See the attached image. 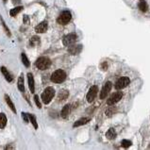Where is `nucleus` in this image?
I'll return each instance as SVG.
<instances>
[{"instance_id": "f257e3e1", "label": "nucleus", "mask_w": 150, "mask_h": 150, "mask_svg": "<svg viewBox=\"0 0 150 150\" xmlns=\"http://www.w3.org/2000/svg\"><path fill=\"white\" fill-rule=\"evenodd\" d=\"M66 79V73L61 70L58 69L51 75V81L54 83H63Z\"/></svg>"}, {"instance_id": "f03ea898", "label": "nucleus", "mask_w": 150, "mask_h": 150, "mask_svg": "<svg viewBox=\"0 0 150 150\" xmlns=\"http://www.w3.org/2000/svg\"><path fill=\"white\" fill-rule=\"evenodd\" d=\"M55 96V90L54 88L52 87H47L45 88L44 91L42 93V101L44 103V104H49L50 101L53 99V97Z\"/></svg>"}, {"instance_id": "7ed1b4c3", "label": "nucleus", "mask_w": 150, "mask_h": 150, "mask_svg": "<svg viewBox=\"0 0 150 150\" xmlns=\"http://www.w3.org/2000/svg\"><path fill=\"white\" fill-rule=\"evenodd\" d=\"M36 67L40 70H46L50 67L51 61L49 58L47 57H40L36 61Z\"/></svg>"}, {"instance_id": "20e7f679", "label": "nucleus", "mask_w": 150, "mask_h": 150, "mask_svg": "<svg viewBox=\"0 0 150 150\" xmlns=\"http://www.w3.org/2000/svg\"><path fill=\"white\" fill-rule=\"evenodd\" d=\"M72 19V14L70 11H64L60 14V16L57 19V22L60 25H66L68 24Z\"/></svg>"}, {"instance_id": "39448f33", "label": "nucleus", "mask_w": 150, "mask_h": 150, "mask_svg": "<svg viewBox=\"0 0 150 150\" xmlns=\"http://www.w3.org/2000/svg\"><path fill=\"white\" fill-rule=\"evenodd\" d=\"M77 41V35L75 33H70L68 35H65L63 38V44L65 46H70L74 44Z\"/></svg>"}, {"instance_id": "423d86ee", "label": "nucleus", "mask_w": 150, "mask_h": 150, "mask_svg": "<svg viewBox=\"0 0 150 150\" xmlns=\"http://www.w3.org/2000/svg\"><path fill=\"white\" fill-rule=\"evenodd\" d=\"M122 97H123V93L121 92H116L113 94H112L110 98L107 100V104L109 106L114 105V104H116L117 102H119V101L122 99Z\"/></svg>"}, {"instance_id": "0eeeda50", "label": "nucleus", "mask_w": 150, "mask_h": 150, "mask_svg": "<svg viewBox=\"0 0 150 150\" xmlns=\"http://www.w3.org/2000/svg\"><path fill=\"white\" fill-rule=\"evenodd\" d=\"M129 82H130V80H129L128 77H120V79L115 82L114 87H115L116 90H122V89H124V88H126V86H128Z\"/></svg>"}, {"instance_id": "6e6552de", "label": "nucleus", "mask_w": 150, "mask_h": 150, "mask_svg": "<svg viewBox=\"0 0 150 150\" xmlns=\"http://www.w3.org/2000/svg\"><path fill=\"white\" fill-rule=\"evenodd\" d=\"M97 92H98V87L96 85H93L90 88L89 92L87 93V96H86V99L89 103H92L93 101L94 100V98L96 97V94H97Z\"/></svg>"}, {"instance_id": "1a4fd4ad", "label": "nucleus", "mask_w": 150, "mask_h": 150, "mask_svg": "<svg viewBox=\"0 0 150 150\" xmlns=\"http://www.w3.org/2000/svg\"><path fill=\"white\" fill-rule=\"evenodd\" d=\"M112 83L110 82V81H107L105 83V85L103 86L102 91H101V93H100V99L106 98L107 96L110 92V90H112Z\"/></svg>"}, {"instance_id": "9d476101", "label": "nucleus", "mask_w": 150, "mask_h": 150, "mask_svg": "<svg viewBox=\"0 0 150 150\" xmlns=\"http://www.w3.org/2000/svg\"><path fill=\"white\" fill-rule=\"evenodd\" d=\"M81 50H82V45L81 44H77V45H74L72 44L68 48V52L71 54V55H77L79 54Z\"/></svg>"}, {"instance_id": "9b49d317", "label": "nucleus", "mask_w": 150, "mask_h": 150, "mask_svg": "<svg viewBox=\"0 0 150 150\" xmlns=\"http://www.w3.org/2000/svg\"><path fill=\"white\" fill-rule=\"evenodd\" d=\"M48 28V25H47V22L46 21H44L40 23L37 27L35 28V31L37 32V33H44L47 30Z\"/></svg>"}, {"instance_id": "f8f14e48", "label": "nucleus", "mask_w": 150, "mask_h": 150, "mask_svg": "<svg viewBox=\"0 0 150 150\" xmlns=\"http://www.w3.org/2000/svg\"><path fill=\"white\" fill-rule=\"evenodd\" d=\"M1 72H2V74H3V76L5 77V79H7L8 82H11V81L13 80V77H12V75L7 70V68H6V67L2 66L1 67Z\"/></svg>"}, {"instance_id": "ddd939ff", "label": "nucleus", "mask_w": 150, "mask_h": 150, "mask_svg": "<svg viewBox=\"0 0 150 150\" xmlns=\"http://www.w3.org/2000/svg\"><path fill=\"white\" fill-rule=\"evenodd\" d=\"M28 87L29 90H30L31 93H34L35 91V84H34V79H33V76H32L31 73L28 74Z\"/></svg>"}, {"instance_id": "4468645a", "label": "nucleus", "mask_w": 150, "mask_h": 150, "mask_svg": "<svg viewBox=\"0 0 150 150\" xmlns=\"http://www.w3.org/2000/svg\"><path fill=\"white\" fill-rule=\"evenodd\" d=\"M70 112H71V106L69 105V104H67V105H65L63 107V109L61 110V117H63V119L67 118L70 114Z\"/></svg>"}, {"instance_id": "2eb2a0df", "label": "nucleus", "mask_w": 150, "mask_h": 150, "mask_svg": "<svg viewBox=\"0 0 150 150\" xmlns=\"http://www.w3.org/2000/svg\"><path fill=\"white\" fill-rule=\"evenodd\" d=\"M4 98H5V100H6V102H7V104L9 105V109H11L14 113H16V109H15V107H14V104L12 103V101L11 100V98H9V96H8V94H5Z\"/></svg>"}, {"instance_id": "dca6fc26", "label": "nucleus", "mask_w": 150, "mask_h": 150, "mask_svg": "<svg viewBox=\"0 0 150 150\" xmlns=\"http://www.w3.org/2000/svg\"><path fill=\"white\" fill-rule=\"evenodd\" d=\"M89 121H90V118H86V117H84V118H81L79 120H77V121L74 124V128H77V126L85 125V124H87Z\"/></svg>"}, {"instance_id": "f3484780", "label": "nucleus", "mask_w": 150, "mask_h": 150, "mask_svg": "<svg viewBox=\"0 0 150 150\" xmlns=\"http://www.w3.org/2000/svg\"><path fill=\"white\" fill-rule=\"evenodd\" d=\"M68 96H69V93H68V91L66 90H61L60 93H59L58 94V98L60 101H63L65 100L68 97Z\"/></svg>"}, {"instance_id": "a211bd4d", "label": "nucleus", "mask_w": 150, "mask_h": 150, "mask_svg": "<svg viewBox=\"0 0 150 150\" xmlns=\"http://www.w3.org/2000/svg\"><path fill=\"white\" fill-rule=\"evenodd\" d=\"M106 137L109 140H113L116 137V131L113 128H110L106 133Z\"/></svg>"}, {"instance_id": "6ab92c4d", "label": "nucleus", "mask_w": 150, "mask_h": 150, "mask_svg": "<svg viewBox=\"0 0 150 150\" xmlns=\"http://www.w3.org/2000/svg\"><path fill=\"white\" fill-rule=\"evenodd\" d=\"M138 7L140 9V11H142L143 12H145L146 11H147L148 9V6H147V3H146L145 0H141V1L139 2L138 4Z\"/></svg>"}, {"instance_id": "aec40b11", "label": "nucleus", "mask_w": 150, "mask_h": 150, "mask_svg": "<svg viewBox=\"0 0 150 150\" xmlns=\"http://www.w3.org/2000/svg\"><path fill=\"white\" fill-rule=\"evenodd\" d=\"M7 125V117L4 113H0V128H4Z\"/></svg>"}, {"instance_id": "412c9836", "label": "nucleus", "mask_w": 150, "mask_h": 150, "mask_svg": "<svg viewBox=\"0 0 150 150\" xmlns=\"http://www.w3.org/2000/svg\"><path fill=\"white\" fill-rule=\"evenodd\" d=\"M18 89L20 90V92L24 93L25 92V85H24V77L23 76H20V77L18 79Z\"/></svg>"}, {"instance_id": "4be33fe9", "label": "nucleus", "mask_w": 150, "mask_h": 150, "mask_svg": "<svg viewBox=\"0 0 150 150\" xmlns=\"http://www.w3.org/2000/svg\"><path fill=\"white\" fill-rule=\"evenodd\" d=\"M23 9V7L22 6H20V7H16V8H14V9H12L11 11H9V14H11V16H16L17 15L19 12H20Z\"/></svg>"}, {"instance_id": "5701e85b", "label": "nucleus", "mask_w": 150, "mask_h": 150, "mask_svg": "<svg viewBox=\"0 0 150 150\" xmlns=\"http://www.w3.org/2000/svg\"><path fill=\"white\" fill-rule=\"evenodd\" d=\"M28 118H29V121H30L32 123V125H33V126L35 128V129L38 128V124H37V121H36V118L34 115L30 114V113H28Z\"/></svg>"}, {"instance_id": "b1692460", "label": "nucleus", "mask_w": 150, "mask_h": 150, "mask_svg": "<svg viewBox=\"0 0 150 150\" xmlns=\"http://www.w3.org/2000/svg\"><path fill=\"white\" fill-rule=\"evenodd\" d=\"M21 58H22V61H23V63H24L25 66H26V67H29V65H30V63H29L28 59L27 56H26L25 53H22Z\"/></svg>"}, {"instance_id": "393cba45", "label": "nucleus", "mask_w": 150, "mask_h": 150, "mask_svg": "<svg viewBox=\"0 0 150 150\" xmlns=\"http://www.w3.org/2000/svg\"><path fill=\"white\" fill-rule=\"evenodd\" d=\"M0 21H1V24H2V26H3V28H4V29H5V32L7 33V35L9 36V37H11V31H9V28L7 27V25H6V23H5V21L3 20V18L2 17H0Z\"/></svg>"}, {"instance_id": "a878e982", "label": "nucleus", "mask_w": 150, "mask_h": 150, "mask_svg": "<svg viewBox=\"0 0 150 150\" xmlns=\"http://www.w3.org/2000/svg\"><path fill=\"white\" fill-rule=\"evenodd\" d=\"M39 44H40V38L37 37V36H34V37L31 38V41H30L31 45H37Z\"/></svg>"}, {"instance_id": "bb28decb", "label": "nucleus", "mask_w": 150, "mask_h": 150, "mask_svg": "<svg viewBox=\"0 0 150 150\" xmlns=\"http://www.w3.org/2000/svg\"><path fill=\"white\" fill-rule=\"evenodd\" d=\"M130 145H131V142L128 141V140H123V141H122V146H123V147L128 148Z\"/></svg>"}, {"instance_id": "cd10ccee", "label": "nucleus", "mask_w": 150, "mask_h": 150, "mask_svg": "<svg viewBox=\"0 0 150 150\" xmlns=\"http://www.w3.org/2000/svg\"><path fill=\"white\" fill-rule=\"evenodd\" d=\"M34 101H35V103H36V105H37V107L39 108V109H41L42 104L40 102V99H39V96H37V94H35V96H34Z\"/></svg>"}, {"instance_id": "c85d7f7f", "label": "nucleus", "mask_w": 150, "mask_h": 150, "mask_svg": "<svg viewBox=\"0 0 150 150\" xmlns=\"http://www.w3.org/2000/svg\"><path fill=\"white\" fill-rule=\"evenodd\" d=\"M22 117H23V119H24V121H25V122H27V123L29 122V118H28V115L27 114V113L22 112Z\"/></svg>"}, {"instance_id": "c756f323", "label": "nucleus", "mask_w": 150, "mask_h": 150, "mask_svg": "<svg viewBox=\"0 0 150 150\" xmlns=\"http://www.w3.org/2000/svg\"><path fill=\"white\" fill-rule=\"evenodd\" d=\"M102 68H103L102 70H107V68H108V64H107V63H104L102 64Z\"/></svg>"}, {"instance_id": "7c9ffc66", "label": "nucleus", "mask_w": 150, "mask_h": 150, "mask_svg": "<svg viewBox=\"0 0 150 150\" xmlns=\"http://www.w3.org/2000/svg\"><path fill=\"white\" fill-rule=\"evenodd\" d=\"M27 21L28 22V18H27V16L25 15V16H24V22H25V23H27Z\"/></svg>"}, {"instance_id": "2f4dec72", "label": "nucleus", "mask_w": 150, "mask_h": 150, "mask_svg": "<svg viewBox=\"0 0 150 150\" xmlns=\"http://www.w3.org/2000/svg\"><path fill=\"white\" fill-rule=\"evenodd\" d=\"M3 1H4V2L6 3V2H7V0H3Z\"/></svg>"}, {"instance_id": "473e14b6", "label": "nucleus", "mask_w": 150, "mask_h": 150, "mask_svg": "<svg viewBox=\"0 0 150 150\" xmlns=\"http://www.w3.org/2000/svg\"><path fill=\"white\" fill-rule=\"evenodd\" d=\"M148 149H150V145H149V146H148Z\"/></svg>"}]
</instances>
